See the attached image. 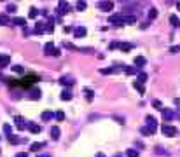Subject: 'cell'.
I'll use <instances>...</instances> for the list:
<instances>
[{
  "label": "cell",
  "mask_w": 180,
  "mask_h": 157,
  "mask_svg": "<svg viewBox=\"0 0 180 157\" xmlns=\"http://www.w3.org/2000/svg\"><path fill=\"white\" fill-rule=\"evenodd\" d=\"M161 131H163L164 136H168V138H173V136H177V128H173V126L170 124H163V128H161Z\"/></svg>",
  "instance_id": "cell-1"
},
{
  "label": "cell",
  "mask_w": 180,
  "mask_h": 157,
  "mask_svg": "<svg viewBox=\"0 0 180 157\" xmlns=\"http://www.w3.org/2000/svg\"><path fill=\"white\" fill-rule=\"evenodd\" d=\"M98 9H100V11L109 12V11L114 9V2H112V0H102V2L98 4Z\"/></svg>",
  "instance_id": "cell-2"
},
{
  "label": "cell",
  "mask_w": 180,
  "mask_h": 157,
  "mask_svg": "<svg viewBox=\"0 0 180 157\" xmlns=\"http://www.w3.org/2000/svg\"><path fill=\"white\" fill-rule=\"evenodd\" d=\"M122 14H112L109 18V23L110 25H115V26H121V25H124V19H122Z\"/></svg>",
  "instance_id": "cell-3"
},
{
  "label": "cell",
  "mask_w": 180,
  "mask_h": 157,
  "mask_svg": "<svg viewBox=\"0 0 180 157\" xmlns=\"http://www.w3.org/2000/svg\"><path fill=\"white\" fill-rule=\"evenodd\" d=\"M58 12H60V14L70 12V6L66 4V0H60V2H58Z\"/></svg>",
  "instance_id": "cell-4"
},
{
  "label": "cell",
  "mask_w": 180,
  "mask_h": 157,
  "mask_svg": "<svg viewBox=\"0 0 180 157\" xmlns=\"http://www.w3.org/2000/svg\"><path fill=\"white\" fill-rule=\"evenodd\" d=\"M72 32H74V35H75V38H81V37H86V28L84 26H77L75 30H72Z\"/></svg>",
  "instance_id": "cell-5"
},
{
  "label": "cell",
  "mask_w": 180,
  "mask_h": 157,
  "mask_svg": "<svg viewBox=\"0 0 180 157\" xmlns=\"http://www.w3.org/2000/svg\"><path fill=\"white\" fill-rule=\"evenodd\" d=\"M161 112H163V120L164 122H170V120L173 119V112H171L170 108H163Z\"/></svg>",
  "instance_id": "cell-6"
},
{
  "label": "cell",
  "mask_w": 180,
  "mask_h": 157,
  "mask_svg": "<svg viewBox=\"0 0 180 157\" xmlns=\"http://www.w3.org/2000/svg\"><path fill=\"white\" fill-rule=\"evenodd\" d=\"M7 140H9V143L16 145V143H23V141H26V138H18V136H14V135H7Z\"/></svg>",
  "instance_id": "cell-7"
},
{
  "label": "cell",
  "mask_w": 180,
  "mask_h": 157,
  "mask_svg": "<svg viewBox=\"0 0 180 157\" xmlns=\"http://www.w3.org/2000/svg\"><path fill=\"white\" fill-rule=\"evenodd\" d=\"M9 63H11V56H9V54L0 56V68H6Z\"/></svg>",
  "instance_id": "cell-8"
},
{
  "label": "cell",
  "mask_w": 180,
  "mask_h": 157,
  "mask_svg": "<svg viewBox=\"0 0 180 157\" xmlns=\"http://www.w3.org/2000/svg\"><path fill=\"white\" fill-rule=\"evenodd\" d=\"M14 122H16V128L18 129H25V119H23V117H19V115H16V117H14Z\"/></svg>",
  "instance_id": "cell-9"
},
{
  "label": "cell",
  "mask_w": 180,
  "mask_h": 157,
  "mask_svg": "<svg viewBox=\"0 0 180 157\" xmlns=\"http://www.w3.org/2000/svg\"><path fill=\"white\" fill-rule=\"evenodd\" d=\"M147 126L149 128H150V129L154 131V133H156V126H158V122H156V119H154V117H150V115H147Z\"/></svg>",
  "instance_id": "cell-10"
},
{
  "label": "cell",
  "mask_w": 180,
  "mask_h": 157,
  "mask_svg": "<svg viewBox=\"0 0 180 157\" xmlns=\"http://www.w3.org/2000/svg\"><path fill=\"white\" fill-rule=\"evenodd\" d=\"M145 63H147V60H145L143 56H137V58H135V65H137L138 68H142V66H145Z\"/></svg>",
  "instance_id": "cell-11"
},
{
  "label": "cell",
  "mask_w": 180,
  "mask_h": 157,
  "mask_svg": "<svg viewBox=\"0 0 180 157\" xmlns=\"http://www.w3.org/2000/svg\"><path fill=\"white\" fill-rule=\"evenodd\" d=\"M53 51H54V45H53V42H47L46 45H44V53H46L47 56L53 54Z\"/></svg>",
  "instance_id": "cell-12"
},
{
  "label": "cell",
  "mask_w": 180,
  "mask_h": 157,
  "mask_svg": "<svg viewBox=\"0 0 180 157\" xmlns=\"http://www.w3.org/2000/svg\"><path fill=\"white\" fill-rule=\"evenodd\" d=\"M11 23L16 25V26H25V25H26V19H25V18H14Z\"/></svg>",
  "instance_id": "cell-13"
},
{
  "label": "cell",
  "mask_w": 180,
  "mask_h": 157,
  "mask_svg": "<svg viewBox=\"0 0 180 157\" xmlns=\"http://www.w3.org/2000/svg\"><path fill=\"white\" fill-rule=\"evenodd\" d=\"M122 70H124L126 73H130V75H133V73H137V72L140 70V68H138V66H124V65H122Z\"/></svg>",
  "instance_id": "cell-14"
},
{
  "label": "cell",
  "mask_w": 180,
  "mask_h": 157,
  "mask_svg": "<svg viewBox=\"0 0 180 157\" xmlns=\"http://www.w3.org/2000/svg\"><path fill=\"white\" fill-rule=\"evenodd\" d=\"M133 86H135V89H137L140 94H145V87H143V84L142 82H138V80H135L133 82Z\"/></svg>",
  "instance_id": "cell-15"
},
{
  "label": "cell",
  "mask_w": 180,
  "mask_h": 157,
  "mask_svg": "<svg viewBox=\"0 0 180 157\" xmlns=\"http://www.w3.org/2000/svg\"><path fill=\"white\" fill-rule=\"evenodd\" d=\"M28 128H30V131H32L33 135H37V133H40V129H42V128H40V126H37V124H33V122H28Z\"/></svg>",
  "instance_id": "cell-16"
},
{
  "label": "cell",
  "mask_w": 180,
  "mask_h": 157,
  "mask_svg": "<svg viewBox=\"0 0 180 157\" xmlns=\"http://www.w3.org/2000/svg\"><path fill=\"white\" fill-rule=\"evenodd\" d=\"M51 136H53V140H58L60 138V128L58 126H53L51 128Z\"/></svg>",
  "instance_id": "cell-17"
},
{
  "label": "cell",
  "mask_w": 180,
  "mask_h": 157,
  "mask_svg": "<svg viewBox=\"0 0 180 157\" xmlns=\"http://www.w3.org/2000/svg\"><path fill=\"white\" fill-rule=\"evenodd\" d=\"M60 84H63V86H72V84H74V79H72V77H61Z\"/></svg>",
  "instance_id": "cell-18"
},
{
  "label": "cell",
  "mask_w": 180,
  "mask_h": 157,
  "mask_svg": "<svg viewBox=\"0 0 180 157\" xmlns=\"http://www.w3.org/2000/svg\"><path fill=\"white\" fill-rule=\"evenodd\" d=\"M122 70V68H102L100 70V73H103V75H109V73H115V72Z\"/></svg>",
  "instance_id": "cell-19"
},
{
  "label": "cell",
  "mask_w": 180,
  "mask_h": 157,
  "mask_svg": "<svg viewBox=\"0 0 180 157\" xmlns=\"http://www.w3.org/2000/svg\"><path fill=\"white\" fill-rule=\"evenodd\" d=\"M61 100H63V101H70V100H72V91L65 89V91L61 92Z\"/></svg>",
  "instance_id": "cell-20"
},
{
  "label": "cell",
  "mask_w": 180,
  "mask_h": 157,
  "mask_svg": "<svg viewBox=\"0 0 180 157\" xmlns=\"http://www.w3.org/2000/svg\"><path fill=\"white\" fill-rule=\"evenodd\" d=\"M44 147H46V143H32V147H30V150L38 152V150H42Z\"/></svg>",
  "instance_id": "cell-21"
},
{
  "label": "cell",
  "mask_w": 180,
  "mask_h": 157,
  "mask_svg": "<svg viewBox=\"0 0 180 157\" xmlns=\"http://www.w3.org/2000/svg\"><path fill=\"white\" fill-rule=\"evenodd\" d=\"M0 25H11V18L7 14H0Z\"/></svg>",
  "instance_id": "cell-22"
},
{
  "label": "cell",
  "mask_w": 180,
  "mask_h": 157,
  "mask_svg": "<svg viewBox=\"0 0 180 157\" xmlns=\"http://www.w3.org/2000/svg\"><path fill=\"white\" fill-rule=\"evenodd\" d=\"M86 7H87L86 0H77V11H86Z\"/></svg>",
  "instance_id": "cell-23"
},
{
  "label": "cell",
  "mask_w": 180,
  "mask_h": 157,
  "mask_svg": "<svg viewBox=\"0 0 180 157\" xmlns=\"http://www.w3.org/2000/svg\"><path fill=\"white\" fill-rule=\"evenodd\" d=\"M40 94H42L40 89H33V91L30 92V98H32V100H40Z\"/></svg>",
  "instance_id": "cell-24"
},
{
  "label": "cell",
  "mask_w": 180,
  "mask_h": 157,
  "mask_svg": "<svg viewBox=\"0 0 180 157\" xmlns=\"http://www.w3.org/2000/svg\"><path fill=\"white\" fill-rule=\"evenodd\" d=\"M124 19V25H133L137 23V16H128V18H122Z\"/></svg>",
  "instance_id": "cell-25"
},
{
  "label": "cell",
  "mask_w": 180,
  "mask_h": 157,
  "mask_svg": "<svg viewBox=\"0 0 180 157\" xmlns=\"http://www.w3.org/2000/svg\"><path fill=\"white\" fill-rule=\"evenodd\" d=\"M140 133H142V135H145V136H150V135H154V131L150 129V128H142V129H140Z\"/></svg>",
  "instance_id": "cell-26"
},
{
  "label": "cell",
  "mask_w": 180,
  "mask_h": 157,
  "mask_svg": "<svg viewBox=\"0 0 180 157\" xmlns=\"http://www.w3.org/2000/svg\"><path fill=\"white\" fill-rule=\"evenodd\" d=\"M44 32H46L44 23H37V26H35V33H44Z\"/></svg>",
  "instance_id": "cell-27"
},
{
  "label": "cell",
  "mask_w": 180,
  "mask_h": 157,
  "mask_svg": "<svg viewBox=\"0 0 180 157\" xmlns=\"http://www.w3.org/2000/svg\"><path fill=\"white\" fill-rule=\"evenodd\" d=\"M147 80H149L147 73H138V82H142V84H143V82H147Z\"/></svg>",
  "instance_id": "cell-28"
},
{
  "label": "cell",
  "mask_w": 180,
  "mask_h": 157,
  "mask_svg": "<svg viewBox=\"0 0 180 157\" xmlns=\"http://www.w3.org/2000/svg\"><path fill=\"white\" fill-rule=\"evenodd\" d=\"M53 119V112H44L42 114V120H51Z\"/></svg>",
  "instance_id": "cell-29"
},
{
  "label": "cell",
  "mask_w": 180,
  "mask_h": 157,
  "mask_svg": "<svg viewBox=\"0 0 180 157\" xmlns=\"http://www.w3.org/2000/svg\"><path fill=\"white\" fill-rule=\"evenodd\" d=\"M54 117H56V120H60V122L61 120H65V114H63V112H56Z\"/></svg>",
  "instance_id": "cell-30"
},
{
  "label": "cell",
  "mask_w": 180,
  "mask_h": 157,
  "mask_svg": "<svg viewBox=\"0 0 180 157\" xmlns=\"http://www.w3.org/2000/svg\"><path fill=\"white\" fill-rule=\"evenodd\" d=\"M170 23H171L173 26H178V18L177 16H170Z\"/></svg>",
  "instance_id": "cell-31"
},
{
  "label": "cell",
  "mask_w": 180,
  "mask_h": 157,
  "mask_svg": "<svg viewBox=\"0 0 180 157\" xmlns=\"http://www.w3.org/2000/svg\"><path fill=\"white\" fill-rule=\"evenodd\" d=\"M126 155H128V157H138L140 154H138L137 150H128V152H126Z\"/></svg>",
  "instance_id": "cell-32"
},
{
  "label": "cell",
  "mask_w": 180,
  "mask_h": 157,
  "mask_svg": "<svg viewBox=\"0 0 180 157\" xmlns=\"http://www.w3.org/2000/svg\"><path fill=\"white\" fill-rule=\"evenodd\" d=\"M119 47L122 49V51H130V49L133 47V45H131V44H119Z\"/></svg>",
  "instance_id": "cell-33"
},
{
  "label": "cell",
  "mask_w": 180,
  "mask_h": 157,
  "mask_svg": "<svg viewBox=\"0 0 180 157\" xmlns=\"http://www.w3.org/2000/svg\"><path fill=\"white\" fill-rule=\"evenodd\" d=\"M156 16H158V11H156V9H150V11H149V18H150V19H154Z\"/></svg>",
  "instance_id": "cell-34"
},
{
  "label": "cell",
  "mask_w": 180,
  "mask_h": 157,
  "mask_svg": "<svg viewBox=\"0 0 180 157\" xmlns=\"http://www.w3.org/2000/svg\"><path fill=\"white\" fill-rule=\"evenodd\" d=\"M170 53H180V45H173V47H170Z\"/></svg>",
  "instance_id": "cell-35"
},
{
  "label": "cell",
  "mask_w": 180,
  "mask_h": 157,
  "mask_svg": "<svg viewBox=\"0 0 180 157\" xmlns=\"http://www.w3.org/2000/svg\"><path fill=\"white\" fill-rule=\"evenodd\" d=\"M12 70L18 72V73H23V72H25V68H23V66H12Z\"/></svg>",
  "instance_id": "cell-36"
},
{
  "label": "cell",
  "mask_w": 180,
  "mask_h": 157,
  "mask_svg": "<svg viewBox=\"0 0 180 157\" xmlns=\"http://www.w3.org/2000/svg\"><path fill=\"white\" fill-rule=\"evenodd\" d=\"M154 107H156L158 110H163V105H161V101H158V100L154 101Z\"/></svg>",
  "instance_id": "cell-37"
},
{
  "label": "cell",
  "mask_w": 180,
  "mask_h": 157,
  "mask_svg": "<svg viewBox=\"0 0 180 157\" xmlns=\"http://www.w3.org/2000/svg\"><path fill=\"white\" fill-rule=\"evenodd\" d=\"M30 18H37V9H30Z\"/></svg>",
  "instance_id": "cell-38"
},
{
  "label": "cell",
  "mask_w": 180,
  "mask_h": 157,
  "mask_svg": "<svg viewBox=\"0 0 180 157\" xmlns=\"http://www.w3.org/2000/svg\"><path fill=\"white\" fill-rule=\"evenodd\" d=\"M4 131H6L7 135H11V126H9V124H6V126H4Z\"/></svg>",
  "instance_id": "cell-39"
},
{
  "label": "cell",
  "mask_w": 180,
  "mask_h": 157,
  "mask_svg": "<svg viewBox=\"0 0 180 157\" xmlns=\"http://www.w3.org/2000/svg\"><path fill=\"white\" fill-rule=\"evenodd\" d=\"M7 11H9V12H14V11H16V6H11V4H9V6H7Z\"/></svg>",
  "instance_id": "cell-40"
},
{
  "label": "cell",
  "mask_w": 180,
  "mask_h": 157,
  "mask_svg": "<svg viewBox=\"0 0 180 157\" xmlns=\"http://www.w3.org/2000/svg\"><path fill=\"white\" fill-rule=\"evenodd\" d=\"M51 56H56V58H58V56H60V49L54 47V51H53V54H51Z\"/></svg>",
  "instance_id": "cell-41"
},
{
  "label": "cell",
  "mask_w": 180,
  "mask_h": 157,
  "mask_svg": "<svg viewBox=\"0 0 180 157\" xmlns=\"http://www.w3.org/2000/svg\"><path fill=\"white\" fill-rule=\"evenodd\" d=\"M16 157H28V154H25V152H19V154H16Z\"/></svg>",
  "instance_id": "cell-42"
},
{
  "label": "cell",
  "mask_w": 180,
  "mask_h": 157,
  "mask_svg": "<svg viewBox=\"0 0 180 157\" xmlns=\"http://www.w3.org/2000/svg\"><path fill=\"white\" fill-rule=\"evenodd\" d=\"M115 120H117V122H119V124H124V119H121V117H114Z\"/></svg>",
  "instance_id": "cell-43"
},
{
  "label": "cell",
  "mask_w": 180,
  "mask_h": 157,
  "mask_svg": "<svg viewBox=\"0 0 180 157\" xmlns=\"http://www.w3.org/2000/svg\"><path fill=\"white\" fill-rule=\"evenodd\" d=\"M156 152H158V154H166V152H164L161 147H158V148H156Z\"/></svg>",
  "instance_id": "cell-44"
},
{
  "label": "cell",
  "mask_w": 180,
  "mask_h": 157,
  "mask_svg": "<svg viewBox=\"0 0 180 157\" xmlns=\"http://www.w3.org/2000/svg\"><path fill=\"white\" fill-rule=\"evenodd\" d=\"M72 30H74V28H70V26H65V33H70Z\"/></svg>",
  "instance_id": "cell-45"
},
{
  "label": "cell",
  "mask_w": 180,
  "mask_h": 157,
  "mask_svg": "<svg viewBox=\"0 0 180 157\" xmlns=\"http://www.w3.org/2000/svg\"><path fill=\"white\" fill-rule=\"evenodd\" d=\"M37 157H51V155H49V154H38Z\"/></svg>",
  "instance_id": "cell-46"
},
{
  "label": "cell",
  "mask_w": 180,
  "mask_h": 157,
  "mask_svg": "<svg viewBox=\"0 0 180 157\" xmlns=\"http://www.w3.org/2000/svg\"><path fill=\"white\" fill-rule=\"evenodd\" d=\"M177 9H178V11H180V0H178V2H177Z\"/></svg>",
  "instance_id": "cell-47"
},
{
  "label": "cell",
  "mask_w": 180,
  "mask_h": 157,
  "mask_svg": "<svg viewBox=\"0 0 180 157\" xmlns=\"http://www.w3.org/2000/svg\"><path fill=\"white\" fill-rule=\"evenodd\" d=\"M96 157H105V155H103V154H98V155H96Z\"/></svg>",
  "instance_id": "cell-48"
}]
</instances>
